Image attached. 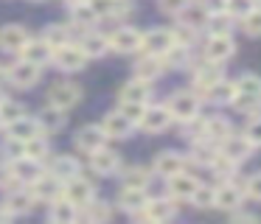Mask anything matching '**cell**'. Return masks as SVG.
<instances>
[{
  "label": "cell",
  "instance_id": "obj_1",
  "mask_svg": "<svg viewBox=\"0 0 261 224\" xmlns=\"http://www.w3.org/2000/svg\"><path fill=\"white\" fill-rule=\"evenodd\" d=\"M233 104L242 112H255L261 106V76L255 73H244L236 81V98Z\"/></svg>",
  "mask_w": 261,
  "mask_h": 224
},
{
  "label": "cell",
  "instance_id": "obj_2",
  "mask_svg": "<svg viewBox=\"0 0 261 224\" xmlns=\"http://www.w3.org/2000/svg\"><path fill=\"white\" fill-rule=\"evenodd\" d=\"M169 109H171V115H174L177 121H182V123H186V121H197V118H199V95L182 90V93L171 95Z\"/></svg>",
  "mask_w": 261,
  "mask_h": 224
},
{
  "label": "cell",
  "instance_id": "obj_3",
  "mask_svg": "<svg viewBox=\"0 0 261 224\" xmlns=\"http://www.w3.org/2000/svg\"><path fill=\"white\" fill-rule=\"evenodd\" d=\"M174 45L180 42H177V34L169 31V28H152V31L143 34V50L152 56H166Z\"/></svg>",
  "mask_w": 261,
  "mask_h": 224
},
{
  "label": "cell",
  "instance_id": "obj_4",
  "mask_svg": "<svg viewBox=\"0 0 261 224\" xmlns=\"http://www.w3.org/2000/svg\"><path fill=\"white\" fill-rule=\"evenodd\" d=\"M85 62H87V53L76 45H62V48L54 50V65L65 73H76V70H85Z\"/></svg>",
  "mask_w": 261,
  "mask_h": 224
},
{
  "label": "cell",
  "instance_id": "obj_5",
  "mask_svg": "<svg viewBox=\"0 0 261 224\" xmlns=\"http://www.w3.org/2000/svg\"><path fill=\"white\" fill-rule=\"evenodd\" d=\"M79 98H82V87H76L73 81H59V84H54V87L48 90V101H51L54 106H59V109L76 106Z\"/></svg>",
  "mask_w": 261,
  "mask_h": 224
},
{
  "label": "cell",
  "instance_id": "obj_6",
  "mask_svg": "<svg viewBox=\"0 0 261 224\" xmlns=\"http://www.w3.org/2000/svg\"><path fill=\"white\" fill-rule=\"evenodd\" d=\"M9 81L23 87V90L34 87V84L40 81V65H34V62H29V59H20L17 65L9 67Z\"/></svg>",
  "mask_w": 261,
  "mask_h": 224
},
{
  "label": "cell",
  "instance_id": "obj_7",
  "mask_svg": "<svg viewBox=\"0 0 261 224\" xmlns=\"http://www.w3.org/2000/svg\"><path fill=\"white\" fill-rule=\"evenodd\" d=\"M29 31L23 25H3L0 28V50L6 53H20L29 45Z\"/></svg>",
  "mask_w": 261,
  "mask_h": 224
},
{
  "label": "cell",
  "instance_id": "obj_8",
  "mask_svg": "<svg viewBox=\"0 0 261 224\" xmlns=\"http://www.w3.org/2000/svg\"><path fill=\"white\" fill-rule=\"evenodd\" d=\"M110 48L118 50V53H132V50L143 48V34L138 28H118L110 37Z\"/></svg>",
  "mask_w": 261,
  "mask_h": 224
},
{
  "label": "cell",
  "instance_id": "obj_9",
  "mask_svg": "<svg viewBox=\"0 0 261 224\" xmlns=\"http://www.w3.org/2000/svg\"><path fill=\"white\" fill-rule=\"evenodd\" d=\"M101 126H104V132H107V137L124 140V137H129V134H132V126H135V121H132V118H126L124 109H118V112H110V115L104 118Z\"/></svg>",
  "mask_w": 261,
  "mask_h": 224
},
{
  "label": "cell",
  "instance_id": "obj_10",
  "mask_svg": "<svg viewBox=\"0 0 261 224\" xmlns=\"http://www.w3.org/2000/svg\"><path fill=\"white\" fill-rule=\"evenodd\" d=\"M197 188H199V182L186 171L169 177V193H171V199H177V202H188L194 193H197Z\"/></svg>",
  "mask_w": 261,
  "mask_h": 224
},
{
  "label": "cell",
  "instance_id": "obj_11",
  "mask_svg": "<svg viewBox=\"0 0 261 224\" xmlns=\"http://www.w3.org/2000/svg\"><path fill=\"white\" fill-rule=\"evenodd\" d=\"M233 50H236V45H233L230 34H211L208 45H205V56H208L211 62H225V59H230Z\"/></svg>",
  "mask_w": 261,
  "mask_h": 224
},
{
  "label": "cell",
  "instance_id": "obj_12",
  "mask_svg": "<svg viewBox=\"0 0 261 224\" xmlns=\"http://www.w3.org/2000/svg\"><path fill=\"white\" fill-rule=\"evenodd\" d=\"M31 188H34V196H37V202H48V205H51V202H57L59 196L65 193V182L59 177H40L37 179L34 185H31Z\"/></svg>",
  "mask_w": 261,
  "mask_h": 224
},
{
  "label": "cell",
  "instance_id": "obj_13",
  "mask_svg": "<svg viewBox=\"0 0 261 224\" xmlns=\"http://www.w3.org/2000/svg\"><path fill=\"white\" fill-rule=\"evenodd\" d=\"M12 177L14 179H20V182H25V185H34L37 179L42 177V165H40V160H34V157H17L14 160V165H12Z\"/></svg>",
  "mask_w": 261,
  "mask_h": 224
},
{
  "label": "cell",
  "instance_id": "obj_14",
  "mask_svg": "<svg viewBox=\"0 0 261 224\" xmlns=\"http://www.w3.org/2000/svg\"><path fill=\"white\" fill-rule=\"evenodd\" d=\"M171 109L169 106H146V112H143V118H141V126L146 129V132H163V129H169V123H171Z\"/></svg>",
  "mask_w": 261,
  "mask_h": 224
},
{
  "label": "cell",
  "instance_id": "obj_15",
  "mask_svg": "<svg viewBox=\"0 0 261 224\" xmlns=\"http://www.w3.org/2000/svg\"><path fill=\"white\" fill-rule=\"evenodd\" d=\"M104 143H107V132H104V126H85V129L76 132V146H79L82 151H87V154L98 151Z\"/></svg>",
  "mask_w": 261,
  "mask_h": 224
},
{
  "label": "cell",
  "instance_id": "obj_16",
  "mask_svg": "<svg viewBox=\"0 0 261 224\" xmlns=\"http://www.w3.org/2000/svg\"><path fill=\"white\" fill-rule=\"evenodd\" d=\"M138 216H141V218H149V221L163 224V221H171V218L177 216V210H174V205H171L169 199H149L146 207H143Z\"/></svg>",
  "mask_w": 261,
  "mask_h": 224
},
{
  "label": "cell",
  "instance_id": "obj_17",
  "mask_svg": "<svg viewBox=\"0 0 261 224\" xmlns=\"http://www.w3.org/2000/svg\"><path fill=\"white\" fill-rule=\"evenodd\" d=\"M65 196H68L73 205H90L93 202V196H96V188H93L87 179H82V177H73L70 182H65Z\"/></svg>",
  "mask_w": 261,
  "mask_h": 224
},
{
  "label": "cell",
  "instance_id": "obj_18",
  "mask_svg": "<svg viewBox=\"0 0 261 224\" xmlns=\"http://www.w3.org/2000/svg\"><path fill=\"white\" fill-rule=\"evenodd\" d=\"M250 151H253V143H250V140L244 137V134H230V137H227L225 143H222V154L230 157V160L236 162V165L247 160Z\"/></svg>",
  "mask_w": 261,
  "mask_h": 224
},
{
  "label": "cell",
  "instance_id": "obj_19",
  "mask_svg": "<svg viewBox=\"0 0 261 224\" xmlns=\"http://www.w3.org/2000/svg\"><path fill=\"white\" fill-rule=\"evenodd\" d=\"M20 56L42 67L45 62H51V59H54V45H51V42H45L42 37H40V39H29V45H25V48L20 50Z\"/></svg>",
  "mask_w": 261,
  "mask_h": 224
},
{
  "label": "cell",
  "instance_id": "obj_20",
  "mask_svg": "<svg viewBox=\"0 0 261 224\" xmlns=\"http://www.w3.org/2000/svg\"><path fill=\"white\" fill-rule=\"evenodd\" d=\"M118 202H121V207H124L126 213H141L143 207H146V193H143V188H138V185H124L121 188V193H118Z\"/></svg>",
  "mask_w": 261,
  "mask_h": 224
},
{
  "label": "cell",
  "instance_id": "obj_21",
  "mask_svg": "<svg viewBox=\"0 0 261 224\" xmlns=\"http://www.w3.org/2000/svg\"><path fill=\"white\" fill-rule=\"evenodd\" d=\"M186 171V160H182V154H177V151H163V154L154 157V174H160V177H174V174Z\"/></svg>",
  "mask_w": 261,
  "mask_h": 224
},
{
  "label": "cell",
  "instance_id": "obj_22",
  "mask_svg": "<svg viewBox=\"0 0 261 224\" xmlns=\"http://www.w3.org/2000/svg\"><path fill=\"white\" fill-rule=\"evenodd\" d=\"M9 132H12V137L17 140V143H29V140H34L42 134V126H40V121H31V118L23 115L14 123H9Z\"/></svg>",
  "mask_w": 261,
  "mask_h": 224
},
{
  "label": "cell",
  "instance_id": "obj_23",
  "mask_svg": "<svg viewBox=\"0 0 261 224\" xmlns=\"http://www.w3.org/2000/svg\"><path fill=\"white\" fill-rule=\"evenodd\" d=\"M152 98V84L146 78H135V81L121 87V101H138V104H149Z\"/></svg>",
  "mask_w": 261,
  "mask_h": 224
},
{
  "label": "cell",
  "instance_id": "obj_24",
  "mask_svg": "<svg viewBox=\"0 0 261 224\" xmlns=\"http://www.w3.org/2000/svg\"><path fill=\"white\" fill-rule=\"evenodd\" d=\"M219 78H222V67H219V62H211V59H208V65L197 67V73H194V84H197V90H202V93H208Z\"/></svg>",
  "mask_w": 261,
  "mask_h": 224
},
{
  "label": "cell",
  "instance_id": "obj_25",
  "mask_svg": "<svg viewBox=\"0 0 261 224\" xmlns=\"http://www.w3.org/2000/svg\"><path fill=\"white\" fill-rule=\"evenodd\" d=\"M79 48L87 53V59H96V56H104L110 50V37H104V34H85V37L79 39Z\"/></svg>",
  "mask_w": 261,
  "mask_h": 224
},
{
  "label": "cell",
  "instance_id": "obj_26",
  "mask_svg": "<svg viewBox=\"0 0 261 224\" xmlns=\"http://www.w3.org/2000/svg\"><path fill=\"white\" fill-rule=\"evenodd\" d=\"M48 218L51 221H59V224H68V221H76L79 218V205H73V202L65 196L62 202H51V210H48Z\"/></svg>",
  "mask_w": 261,
  "mask_h": 224
},
{
  "label": "cell",
  "instance_id": "obj_27",
  "mask_svg": "<svg viewBox=\"0 0 261 224\" xmlns=\"http://www.w3.org/2000/svg\"><path fill=\"white\" fill-rule=\"evenodd\" d=\"M242 188L233 182H225L222 188H216V207H225V210H236L242 205Z\"/></svg>",
  "mask_w": 261,
  "mask_h": 224
},
{
  "label": "cell",
  "instance_id": "obj_28",
  "mask_svg": "<svg viewBox=\"0 0 261 224\" xmlns=\"http://www.w3.org/2000/svg\"><path fill=\"white\" fill-rule=\"evenodd\" d=\"M90 162H93V168H96L98 174H113L115 168H118V162H121V157L115 154L113 149H98V151H93L90 154Z\"/></svg>",
  "mask_w": 261,
  "mask_h": 224
},
{
  "label": "cell",
  "instance_id": "obj_29",
  "mask_svg": "<svg viewBox=\"0 0 261 224\" xmlns=\"http://www.w3.org/2000/svg\"><path fill=\"white\" fill-rule=\"evenodd\" d=\"M79 162L73 160V157H68V154H62V157H57L54 160V165H51V174L54 177H59L62 182H70L73 177H79Z\"/></svg>",
  "mask_w": 261,
  "mask_h": 224
},
{
  "label": "cell",
  "instance_id": "obj_30",
  "mask_svg": "<svg viewBox=\"0 0 261 224\" xmlns=\"http://www.w3.org/2000/svg\"><path fill=\"white\" fill-rule=\"evenodd\" d=\"M230 123L225 121V118H214V121H205V140H211V143H225L227 137H230Z\"/></svg>",
  "mask_w": 261,
  "mask_h": 224
},
{
  "label": "cell",
  "instance_id": "obj_31",
  "mask_svg": "<svg viewBox=\"0 0 261 224\" xmlns=\"http://www.w3.org/2000/svg\"><path fill=\"white\" fill-rule=\"evenodd\" d=\"M163 67H166V62H160V56H152V53H149L146 59L138 62L135 76H138V78H146V81H152V78H158L160 73H163Z\"/></svg>",
  "mask_w": 261,
  "mask_h": 224
},
{
  "label": "cell",
  "instance_id": "obj_32",
  "mask_svg": "<svg viewBox=\"0 0 261 224\" xmlns=\"http://www.w3.org/2000/svg\"><path fill=\"white\" fill-rule=\"evenodd\" d=\"M40 126L42 132H57V129L65 126V109H59V106H45V109L40 112Z\"/></svg>",
  "mask_w": 261,
  "mask_h": 224
},
{
  "label": "cell",
  "instance_id": "obj_33",
  "mask_svg": "<svg viewBox=\"0 0 261 224\" xmlns=\"http://www.w3.org/2000/svg\"><path fill=\"white\" fill-rule=\"evenodd\" d=\"M34 202H37V196H34V190H14L12 196H9V210L14 213V216H20V213H29L31 207H34Z\"/></svg>",
  "mask_w": 261,
  "mask_h": 224
},
{
  "label": "cell",
  "instance_id": "obj_34",
  "mask_svg": "<svg viewBox=\"0 0 261 224\" xmlns=\"http://www.w3.org/2000/svg\"><path fill=\"white\" fill-rule=\"evenodd\" d=\"M73 20L79 22V25H93V22H98L101 17L93 9L90 0H79V3H73Z\"/></svg>",
  "mask_w": 261,
  "mask_h": 224
},
{
  "label": "cell",
  "instance_id": "obj_35",
  "mask_svg": "<svg viewBox=\"0 0 261 224\" xmlns=\"http://www.w3.org/2000/svg\"><path fill=\"white\" fill-rule=\"evenodd\" d=\"M90 3H93V9L98 11V17H118L129 9L126 0H90Z\"/></svg>",
  "mask_w": 261,
  "mask_h": 224
},
{
  "label": "cell",
  "instance_id": "obj_36",
  "mask_svg": "<svg viewBox=\"0 0 261 224\" xmlns=\"http://www.w3.org/2000/svg\"><path fill=\"white\" fill-rule=\"evenodd\" d=\"M205 95H208L211 101H216V104H225V101L236 98V84H227V81H222V78H219V81H216Z\"/></svg>",
  "mask_w": 261,
  "mask_h": 224
},
{
  "label": "cell",
  "instance_id": "obj_37",
  "mask_svg": "<svg viewBox=\"0 0 261 224\" xmlns=\"http://www.w3.org/2000/svg\"><path fill=\"white\" fill-rule=\"evenodd\" d=\"M45 42H51L54 48H62V45H70V31L65 25H48L45 34H42Z\"/></svg>",
  "mask_w": 261,
  "mask_h": 224
},
{
  "label": "cell",
  "instance_id": "obj_38",
  "mask_svg": "<svg viewBox=\"0 0 261 224\" xmlns=\"http://www.w3.org/2000/svg\"><path fill=\"white\" fill-rule=\"evenodd\" d=\"M180 22L182 25H191V28H199L205 22V17H208V11L202 9V6H197V9H191V6H186V9L180 11Z\"/></svg>",
  "mask_w": 261,
  "mask_h": 224
},
{
  "label": "cell",
  "instance_id": "obj_39",
  "mask_svg": "<svg viewBox=\"0 0 261 224\" xmlns=\"http://www.w3.org/2000/svg\"><path fill=\"white\" fill-rule=\"evenodd\" d=\"M23 104H17V101H12V98H3L0 101V118H3V123H14L17 118H23Z\"/></svg>",
  "mask_w": 261,
  "mask_h": 224
},
{
  "label": "cell",
  "instance_id": "obj_40",
  "mask_svg": "<svg viewBox=\"0 0 261 224\" xmlns=\"http://www.w3.org/2000/svg\"><path fill=\"white\" fill-rule=\"evenodd\" d=\"M110 216H113V210H110L104 202L93 199L90 205H85V218H87V221H107Z\"/></svg>",
  "mask_w": 261,
  "mask_h": 224
},
{
  "label": "cell",
  "instance_id": "obj_41",
  "mask_svg": "<svg viewBox=\"0 0 261 224\" xmlns=\"http://www.w3.org/2000/svg\"><path fill=\"white\" fill-rule=\"evenodd\" d=\"M242 28L247 37H261V9H253L242 17Z\"/></svg>",
  "mask_w": 261,
  "mask_h": 224
},
{
  "label": "cell",
  "instance_id": "obj_42",
  "mask_svg": "<svg viewBox=\"0 0 261 224\" xmlns=\"http://www.w3.org/2000/svg\"><path fill=\"white\" fill-rule=\"evenodd\" d=\"M23 154L25 157H34V160H45L48 157V143L42 137H34V140H29V143H23Z\"/></svg>",
  "mask_w": 261,
  "mask_h": 224
},
{
  "label": "cell",
  "instance_id": "obj_43",
  "mask_svg": "<svg viewBox=\"0 0 261 224\" xmlns=\"http://www.w3.org/2000/svg\"><path fill=\"white\" fill-rule=\"evenodd\" d=\"M191 202L197 207H216V188H205V185H199L197 193L191 196Z\"/></svg>",
  "mask_w": 261,
  "mask_h": 224
},
{
  "label": "cell",
  "instance_id": "obj_44",
  "mask_svg": "<svg viewBox=\"0 0 261 224\" xmlns=\"http://www.w3.org/2000/svg\"><path fill=\"white\" fill-rule=\"evenodd\" d=\"M253 9H255L253 0H227V14H233V17H244Z\"/></svg>",
  "mask_w": 261,
  "mask_h": 224
},
{
  "label": "cell",
  "instance_id": "obj_45",
  "mask_svg": "<svg viewBox=\"0 0 261 224\" xmlns=\"http://www.w3.org/2000/svg\"><path fill=\"white\" fill-rule=\"evenodd\" d=\"M121 109L126 112V118H132L135 123H141L143 112H146V104H138V101H121Z\"/></svg>",
  "mask_w": 261,
  "mask_h": 224
},
{
  "label": "cell",
  "instance_id": "obj_46",
  "mask_svg": "<svg viewBox=\"0 0 261 224\" xmlns=\"http://www.w3.org/2000/svg\"><path fill=\"white\" fill-rule=\"evenodd\" d=\"M244 137L253 146H261V118H253V121L244 126Z\"/></svg>",
  "mask_w": 261,
  "mask_h": 224
},
{
  "label": "cell",
  "instance_id": "obj_47",
  "mask_svg": "<svg viewBox=\"0 0 261 224\" xmlns=\"http://www.w3.org/2000/svg\"><path fill=\"white\" fill-rule=\"evenodd\" d=\"M124 185H138V188H143L146 185V171L143 168H129V171L124 174Z\"/></svg>",
  "mask_w": 261,
  "mask_h": 224
},
{
  "label": "cell",
  "instance_id": "obj_48",
  "mask_svg": "<svg viewBox=\"0 0 261 224\" xmlns=\"http://www.w3.org/2000/svg\"><path fill=\"white\" fill-rule=\"evenodd\" d=\"M211 34H230V22L225 14H211Z\"/></svg>",
  "mask_w": 261,
  "mask_h": 224
},
{
  "label": "cell",
  "instance_id": "obj_49",
  "mask_svg": "<svg viewBox=\"0 0 261 224\" xmlns=\"http://www.w3.org/2000/svg\"><path fill=\"white\" fill-rule=\"evenodd\" d=\"M202 6L208 14H227V0H202Z\"/></svg>",
  "mask_w": 261,
  "mask_h": 224
},
{
  "label": "cell",
  "instance_id": "obj_50",
  "mask_svg": "<svg viewBox=\"0 0 261 224\" xmlns=\"http://www.w3.org/2000/svg\"><path fill=\"white\" fill-rule=\"evenodd\" d=\"M186 6H188V0H160V9H163L166 14H174V17L180 14Z\"/></svg>",
  "mask_w": 261,
  "mask_h": 224
},
{
  "label": "cell",
  "instance_id": "obj_51",
  "mask_svg": "<svg viewBox=\"0 0 261 224\" xmlns=\"http://www.w3.org/2000/svg\"><path fill=\"white\" fill-rule=\"evenodd\" d=\"M247 193L253 196V199H261V174H253V177L247 179Z\"/></svg>",
  "mask_w": 261,
  "mask_h": 224
},
{
  "label": "cell",
  "instance_id": "obj_52",
  "mask_svg": "<svg viewBox=\"0 0 261 224\" xmlns=\"http://www.w3.org/2000/svg\"><path fill=\"white\" fill-rule=\"evenodd\" d=\"M230 218H233V221H255L253 213H242V210H233V213H230Z\"/></svg>",
  "mask_w": 261,
  "mask_h": 224
},
{
  "label": "cell",
  "instance_id": "obj_53",
  "mask_svg": "<svg viewBox=\"0 0 261 224\" xmlns=\"http://www.w3.org/2000/svg\"><path fill=\"white\" fill-rule=\"evenodd\" d=\"M12 216H14V213L9 210V207H3V205H0V221H9Z\"/></svg>",
  "mask_w": 261,
  "mask_h": 224
},
{
  "label": "cell",
  "instance_id": "obj_54",
  "mask_svg": "<svg viewBox=\"0 0 261 224\" xmlns=\"http://www.w3.org/2000/svg\"><path fill=\"white\" fill-rule=\"evenodd\" d=\"M0 126H3V118H0Z\"/></svg>",
  "mask_w": 261,
  "mask_h": 224
},
{
  "label": "cell",
  "instance_id": "obj_55",
  "mask_svg": "<svg viewBox=\"0 0 261 224\" xmlns=\"http://www.w3.org/2000/svg\"><path fill=\"white\" fill-rule=\"evenodd\" d=\"M34 3H37V0H34Z\"/></svg>",
  "mask_w": 261,
  "mask_h": 224
}]
</instances>
